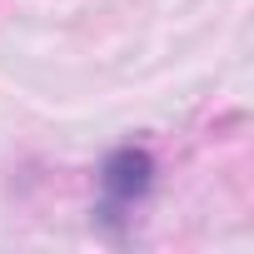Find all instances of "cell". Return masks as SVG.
Listing matches in <instances>:
<instances>
[{"instance_id": "obj_1", "label": "cell", "mask_w": 254, "mask_h": 254, "mask_svg": "<svg viewBox=\"0 0 254 254\" xmlns=\"http://www.w3.org/2000/svg\"><path fill=\"white\" fill-rule=\"evenodd\" d=\"M155 185V160L145 150H120L105 160L100 170V190H105V219H120V209H135Z\"/></svg>"}]
</instances>
